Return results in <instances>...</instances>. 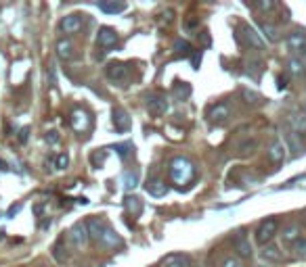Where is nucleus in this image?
Returning <instances> with one entry per match:
<instances>
[{
	"instance_id": "1",
	"label": "nucleus",
	"mask_w": 306,
	"mask_h": 267,
	"mask_svg": "<svg viewBox=\"0 0 306 267\" xmlns=\"http://www.w3.org/2000/svg\"><path fill=\"white\" fill-rule=\"evenodd\" d=\"M168 173H170V180L182 188V186H187L189 182H193L195 177V165L191 163V159L187 157H174L170 165H168Z\"/></svg>"
},
{
	"instance_id": "2",
	"label": "nucleus",
	"mask_w": 306,
	"mask_h": 267,
	"mask_svg": "<svg viewBox=\"0 0 306 267\" xmlns=\"http://www.w3.org/2000/svg\"><path fill=\"white\" fill-rule=\"evenodd\" d=\"M277 230H279V221H277V217H264V219H262L260 224H258V228H256V234H254L256 244H258V246H266V244H270V240L275 238Z\"/></svg>"
},
{
	"instance_id": "3",
	"label": "nucleus",
	"mask_w": 306,
	"mask_h": 267,
	"mask_svg": "<svg viewBox=\"0 0 306 267\" xmlns=\"http://www.w3.org/2000/svg\"><path fill=\"white\" fill-rule=\"evenodd\" d=\"M285 48H287V52H290V55L302 57L304 52H306V33H302V32L290 33L285 38Z\"/></svg>"
},
{
	"instance_id": "4",
	"label": "nucleus",
	"mask_w": 306,
	"mask_h": 267,
	"mask_svg": "<svg viewBox=\"0 0 306 267\" xmlns=\"http://www.w3.org/2000/svg\"><path fill=\"white\" fill-rule=\"evenodd\" d=\"M147 111L155 115V117H162V115L170 111V100L162 94H149L147 96Z\"/></svg>"
},
{
	"instance_id": "5",
	"label": "nucleus",
	"mask_w": 306,
	"mask_h": 267,
	"mask_svg": "<svg viewBox=\"0 0 306 267\" xmlns=\"http://www.w3.org/2000/svg\"><path fill=\"white\" fill-rule=\"evenodd\" d=\"M233 246H235V251H237V257H239V259H250V257L254 255V248H252L250 240H248V236H246V230H239V232L235 234Z\"/></svg>"
},
{
	"instance_id": "6",
	"label": "nucleus",
	"mask_w": 306,
	"mask_h": 267,
	"mask_svg": "<svg viewBox=\"0 0 306 267\" xmlns=\"http://www.w3.org/2000/svg\"><path fill=\"white\" fill-rule=\"evenodd\" d=\"M241 32H243V40H246L250 48H256V50L266 48V40L262 38V33L252 28V25H241Z\"/></svg>"
},
{
	"instance_id": "7",
	"label": "nucleus",
	"mask_w": 306,
	"mask_h": 267,
	"mask_svg": "<svg viewBox=\"0 0 306 267\" xmlns=\"http://www.w3.org/2000/svg\"><path fill=\"white\" fill-rule=\"evenodd\" d=\"M118 40H120V35H118V32L113 30V28H107V25L99 28V32H97V44H99V46H101L105 52L116 46Z\"/></svg>"
},
{
	"instance_id": "8",
	"label": "nucleus",
	"mask_w": 306,
	"mask_h": 267,
	"mask_svg": "<svg viewBox=\"0 0 306 267\" xmlns=\"http://www.w3.org/2000/svg\"><path fill=\"white\" fill-rule=\"evenodd\" d=\"M229 117H231L229 102H218L208 113V119H210V123H214V126H222V123L229 121Z\"/></svg>"
},
{
	"instance_id": "9",
	"label": "nucleus",
	"mask_w": 306,
	"mask_h": 267,
	"mask_svg": "<svg viewBox=\"0 0 306 267\" xmlns=\"http://www.w3.org/2000/svg\"><path fill=\"white\" fill-rule=\"evenodd\" d=\"M82 23H84V15L72 13V15H65L63 19H61L59 28H61V32H63V33L72 35V33H78V32L82 30Z\"/></svg>"
},
{
	"instance_id": "10",
	"label": "nucleus",
	"mask_w": 306,
	"mask_h": 267,
	"mask_svg": "<svg viewBox=\"0 0 306 267\" xmlns=\"http://www.w3.org/2000/svg\"><path fill=\"white\" fill-rule=\"evenodd\" d=\"M266 155H268V161L273 163V165H281V163L285 161V157H287V146H285V142H283V140H273V142L268 144Z\"/></svg>"
},
{
	"instance_id": "11",
	"label": "nucleus",
	"mask_w": 306,
	"mask_h": 267,
	"mask_svg": "<svg viewBox=\"0 0 306 267\" xmlns=\"http://www.w3.org/2000/svg\"><path fill=\"white\" fill-rule=\"evenodd\" d=\"M69 240L76 248H84L86 244L90 242V236H88V230H86V224H76L72 230H69Z\"/></svg>"
},
{
	"instance_id": "12",
	"label": "nucleus",
	"mask_w": 306,
	"mask_h": 267,
	"mask_svg": "<svg viewBox=\"0 0 306 267\" xmlns=\"http://www.w3.org/2000/svg\"><path fill=\"white\" fill-rule=\"evenodd\" d=\"M145 190L149 197H155V199H162L168 194V184H166L162 177H149L145 184Z\"/></svg>"
},
{
	"instance_id": "13",
	"label": "nucleus",
	"mask_w": 306,
	"mask_h": 267,
	"mask_svg": "<svg viewBox=\"0 0 306 267\" xmlns=\"http://www.w3.org/2000/svg\"><path fill=\"white\" fill-rule=\"evenodd\" d=\"M279 236H281V242H283V244H290V246H294L300 238H304V236H302L300 224H287V226L281 230V234H279Z\"/></svg>"
},
{
	"instance_id": "14",
	"label": "nucleus",
	"mask_w": 306,
	"mask_h": 267,
	"mask_svg": "<svg viewBox=\"0 0 306 267\" xmlns=\"http://www.w3.org/2000/svg\"><path fill=\"white\" fill-rule=\"evenodd\" d=\"M105 73H107L109 77V82H116V84H122V82H126V77H128V67L124 63H109L107 69H105Z\"/></svg>"
},
{
	"instance_id": "15",
	"label": "nucleus",
	"mask_w": 306,
	"mask_h": 267,
	"mask_svg": "<svg viewBox=\"0 0 306 267\" xmlns=\"http://www.w3.org/2000/svg\"><path fill=\"white\" fill-rule=\"evenodd\" d=\"M113 128L120 134H126L130 128H132V119H130V115L124 111V109H113Z\"/></svg>"
},
{
	"instance_id": "16",
	"label": "nucleus",
	"mask_w": 306,
	"mask_h": 267,
	"mask_svg": "<svg viewBox=\"0 0 306 267\" xmlns=\"http://www.w3.org/2000/svg\"><path fill=\"white\" fill-rule=\"evenodd\" d=\"M69 123H72V128L78 132V134H84L86 130L90 128V117H88V113L82 111V109H78L72 113V117H69Z\"/></svg>"
},
{
	"instance_id": "17",
	"label": "nucleus",
	"mask_w": 306,
	"mask_h": 267,
	"mask_svg": "<svg viewBox=\"0 0 306 267\" xmlns=\"http://www.w3.org/2000/svg\"><path fill=\"white\" fill-rule=\"evenodd\" d=\"M287 121H290V128H292L294 134H298V136H304V134H306V115H304V111L290 113Z\"/></svg>"
},
{
	"instance_id": "18",
	"label": "nucleus",
	"mask_w": 306,
	"mask_h": 267,
	"mask_svg": "<svg viewBox=\"0 0 306 267\" xmlns=\"http://www.w3.org/2000/svg\"><path fill=\"white\" fill-rule=\"evenodd\" d=\"M260 257L264 259L266 263H281L283 261V253L281 248H279L277 244H266L260 248Z\"/></svg>"
},
{
	"instance_id": "19",
	"label": "nucleus",
	"mask_w": 306,
	"mask_h": 267,
	"mask_svg": "<svg viewBox=\"0 0 306 267\" xmlns=\"http://www.w3.org/2000/svg\"><path fill=\"white\" fill-rule=\"evenodd\" d=\"M57 57L61 61H72L76 57V52H74V42L69 40V38H61L57 42Z\"/></svg>"
},
{
	"instance_id": "20",
	"label": "nucleus",
	"mask_w": 306,
	"mask_h": 267,
	"mask_svg": "<svg viewBox=\"0 0 306 267\" xmlns=\"http://www.w3.org/2000/svg\"><path fill=\"white\" fill-rule=\"evenodd\" d=\"M105 226L103 224V219H99V217H90L88 221H86V230H88V236H90V240H101V236H103V232H105Z\"/></svg>"
},
{
	"instance_id": "21",
	"label": "nucleus",
	"mask_w": 306,
	"mask_h": 267,
	"mask_svg": "<svg viewBox=\"0 0 306 267\" xmlns=\"http://www.w3.org/2000/svg\"><path fill=\"white\" fill-rule=\"evenodd\" d=\"M99 242H101L105 248H120L122 244H124V242H122V238H120L116 232H113L111 228H105V232H103V236H101Z\"/></svg>"
},
{
	"instance_id": "22",
	"label": "nucleus",
	"mask_w": 306,
	"mask_h": 267,
	"mask_svg": "<svg viewBox=\"0 0 306 267\" xmlns=\"http://www.w3.org/2000/svg\"><path fill=\"white\" fill-rule=\"evenodd\" d=\"M162 267H189V257L187 255H180V253H172V255H166Z\"/></svg>"
},
{
	"instance_id": "23",
	"label": "nucleus",
	"mask_w": 306,
	"mask_h": 267,
	"mask_svg": "<svg viewBox=\"0 0 306 267\" xmlns=\"http://www.w3.org/2000/svg\"><path fill=\"white\" fill-rule=\"evenodd\" d=\"M124 209L130 213L132 217H138L143 213V200L138 197H132V194H128V197L124 199Z\"/></svg>"
},
{
	"instance_id": "24",
	"label": "nucleus",
	"mask_w": 306,
	"mask_h": 267,
	"mask_svg": "<svg viewBox=\"0 0 306 267\" xmlns=\"http://www.w3.org/2000/svg\"><path fill=\"white\" fill-rule=\"evenodd\" d=\"M97 6L101 8L103 13H109V15L126 11V2H116V0H101V2H97Z\"/></svg>"
},
{
	"instance_id": "25",
	"label": "nucleus",
	"mask_w": 306,
	"mask_h": 267,
	"mask_svg": "<svg viewBox=\"0 0 306 267\" xmlns=\"http://www.w3.org/2000/svg\"><path fill=\"white\" fill-rule=\"evenodd\" d=\"M306 73V65L300 57H294L290 59V63H287V75L290 77H302Z\"/></svg>"
},
{
	"instance_id": "26",
	"label": "nucleus",
	"mask_w": 306,
	"mask_h": 267,
	"mask_svg": "<svg viewBox=\"0 0 306 267\" xmlns=\"http://www.w3.org/2000/svg\"><path fill=\"white\" fill-rule=\"evenodd\" d=\"M122 184H124V190L126 192L134 190L136 186H138V171H132V169L124 171V175H122Z\"/></svg>"
},
{
	"instance_id": "27",
	"label": "nucleus",
	"mask_w": 306,
	"mask_h": 267,
	"mask_svg": "<svg viewBox=\"0 0 306 267\" xmlns=\"http://www.w3.org/2000/svg\"><path fill=\"white\" fill-rule=\"evenodd\" d=\"M258 28H260V32H262V35L268 40V42H277L279 40V32H277V28L273 23H266V21H260L258 23Z\"/></svg>"
},
{
	"instance_id": "28",
	"label": "nucleus",
	"mask_w": 306,
	"mask_h": 267,
	"mask_svg": "<svg viewBox=\"0 0 306 267\" xmlns=\"http://www.w3.org/2000/svg\"><path fill=\"white\" fill-rule=\"evenodd\" d=\"M285 146H290L294 150V155H298L300 150H302V144H300V140H298V134H294L292 130L285 134Z\"/></svg>"
},
{
	"instance_id": "29",
	"label": "nucleus",
	"mask_w": 306,
	"mask_h": 267,
	"mask_svg": "<svg viewBox=\"0 0 306 267\" xmlns=\"http://www.w3.org/2000/svg\"><path fill=\"white\" fill-rule=\"evenodd\" d=\"M172 48H174V52H176L178 57H189L191 52H193V48H191V44L187 40H176Z\"/></svg>"
},
{
	"instance_id": "30",
	"label": "nucleus",
	"mask_w": 306,
	"mask_h": 267,
	"mask_svg": "<svg viewBox=\"0 0 306 267\" xmlns=\"http://www.w3.org/2000/svg\"><path fill=\"white\" fill-rule=\"evenodd\" d=\"M241 96H243V100H246L248 104H260L262 102V96L258 92H254V90H250V88H243Z\"/></svg>"
},
{
	"instance_id": "31",
	"label": "nucleus",
	"mask_w": 306,
	"mask_h": 267,
	"mask_svg": "<svg viewBox=\"0 0 306 267\" xmlns=\"http://www.w3.org/2000/svg\"><path fill=\"white\" fill-rule=\"evenodd\" d=\"M292 255L296 259H306V238H300L298 242L292 246Z\"/></svg>"
},
{
	"instance_id": "32",
	"label": "nucleus",
	"mask_w": 306,
	"mask_h": 267,
	"mask_svg": "<svg viewBox=\"0 0 306 267\" xmlns=\"http://www.w3.org/2000/svg\"><path fill=\"white\" fill-rule=\"evenodd\" d=\"M174 94H176L178 96V99H187V96L191 94V86L189 84H176V86H174Z\"/></svg>"
},
{
	"instance_id": "33",
	"label": "nucleus",
	"mask_w": 306,
	"mask_h": 267,
	"mask_svg": "<svg viewBox=\"0 0 306 267\" xmlns=\"http://www.w3.org/2000/svg\"><path fill=\"white\" fill-rule=\"evenodd\" d=\"M113 150H116V153H118L122 159H126L130 150H134V146H132V144H128V142H126V144H116V146H113Z\"/></svg>"
},
{
	"instance_id": "34",
	"label": "nucleus",
	"mask_w": 306,
	"mask_h": 267,
	"mask_svg": "<svg viewBox=\"0 0 306 267\" xmlns=\"http://www.w3.org/2000/svg\"><path fill=\"white\" fill-rule=\"evenodd\" d=\"M254 148H256V140H246L243 144H239V153L241 155H250Z\"/></svg>"
},
{
	"instance_id": "35",
	"label": "nucleus",
	"mask_w": 306,
	"mask_h": 267,
	"mask_svg": "<svg viewBox=\"0 0 306 267\" xmlns=\"http://www.w3.org/2000/svg\"><path fill=\"white\" fill-rule=\"evenodd\" d=\"M69 165V157L67 155H59L57 159H55V167L57 169H65Z\"/></svg>"
},
{
	"instance_id": "36",
	"label": "nucleus",
	"mask_w": 306,
	"mask_h": 267,
	"mask_svg": "<svg viewBox=\"0 0 306 267\" xmlns=\"http://www.w3.org/2000/svg\"><path fill=\"white\" fill-rule=\"evenodd\" d=\"M256 8H258V11H275L277 2H258Z\"/></svg>"
},
{
	"instance_id": "37",
	"label": "nucleus",
	"mask_w": 306,
	"mask_h": 267,
	"mask_svg": "<svg viewBox=\"0 0 306 267\" xmlns=\"http://www.w3.org/2000/svg\"><path fill=\"white\" fill-rule=\"evenodd\" d=\"M222 267H241V261L237 259V257H229V259L222 263Z\"/></svg>"
},
{
	"instance_id": "38",
	"label": "nucleus",
	"mask_w": 306,
	"mask_h": 267,
	"mask_svg": "<svg viewBox=\"0 0 306 267\" xmlns=\"http://www.w3.org/2000/svg\"><path fill=\"white\" fill-rule=\"evenodd\" d=\"M46 142H48V144H57V142H59V134L57 132H48L46 134Z\"/></svg>"
},
{
	"instance_id": "39",
	"label": "nucleus",
	"mask_w": 306,
	"mask_h": 267,
	"mask_svg": "<svg viewBox=\"0 0 306 267\" xmlns=\"http://www.w3.org/2000/svg\"><path fill=\"white\" fill-rule=\"evenodd\" d=\"M28 136H30V128H21V132H19V142L21 144L28 142Z\"/></svg>"
},
{
	"instance_id": "40",
	"label": "nucleus",
	"mask_w": 306,
	"mask_h": 267,
	"mask_svg": "<svg viewBox=\"0 0 306 267\" xmlns=\"http://www.w3.org/2000/svg\"><path fill=\"white\" fill-rule=\"evenodd\" d=\"M21 211V204H13L11 209H8V213H6V217H13V215H17V213Z\"/></svg>"
},
{
	"instance_id": "41",
	"label": "nucleus",
	"mask_w": 306,
	"mask_h": 267,
	"mask_svg": "<svg viewBox=\"0 0 306 267\" xmlns=\"http://www.w3.org/2000/svg\"><path fill=\"white\" fill-rule=\"evenodd\" d=\"M199 63H202V52H193V69H199Z\"/></svg>"
},
{
	"instance_id": "42",
	"label": "nucleus",
	"mask_w": 306,
	"mask_h": 267,
	"mask_svg": "<svg viewBox=\"0 0 306 267\" xmlns=\"http://www.w3.org/2000/svg\"><path fill=\"white\" fill-rule=\"evenodd\" d=\"M285 86H287V84H285V77H279V88H281V90H283Z\"/></svg>"
},
{
	"instance_id": "43",
	"label": "nucleus",
	"mask_w": 306,
	"mask_h": 267,
	"mask_svg": "<svg viewBox=\"0 0 306 267\" xmlns=\"http://www.w3.org/2000/svg\"><path fill=\"white\" fill-rule=\"evenodd\" d=\"M6 169H8V167H6V163L2 161V159H0V171H6Z\"/></svg>"
},
{
	"instance_id": "44",
	"label": "nucleus",
	"mask_w": 306,
	"mask_h": 267,
	"mask_svg": "<svg viewBox=\"0 0 306 267\" xmlns=\"http://www.w3.org/2000/svg\"><path fill=\"white\" fill-rule=\"evenodd\" d=\"M300 59H302V61H304V65H306V52H304V55H302V57H300Z\"/></svg>"
},
{
	"instance_id": "45",
	"label": "nucleus",
	"mask_w": 306,
	"mask_h": 267,
	"mask_svg": "<svg viewBox=\"0 0 306 267\" xmlns=\"http://www.w3.org/2000/svg\"><path fill=\"white\" fill-rule=\"evenodd\" d=\"M302 111H304V115H306V100H304V104H302Z\"/></svg>"
},
{
	"instance_id": "46",
	"label": "nucleus",
	"mask_w": 306,
	"mask_h": 267,
	"mask_svg": "<svg viewBox=\"0 0 306 267\" xmlns=\"http://www.w3.org/2000/svg\"><path fill=\"white\" fill-rule=\"evenodd\" d=\"M304 221H306V217H304Z\"/></svg>"
}]
</instances>
